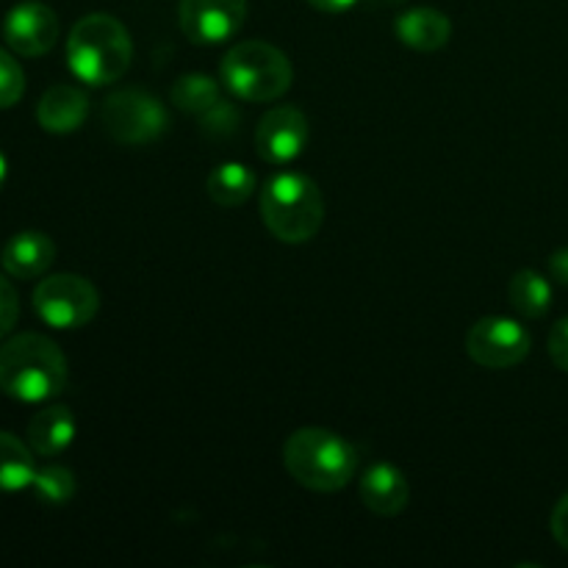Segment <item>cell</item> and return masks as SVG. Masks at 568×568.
Returning <instances> with one entry per match:
<instances>
[{
  "label": "cell",
  "instance_id": "1",
  "mask_svg": "<svg viewBox=\"0 0 568 568\" xmlns=\"http://www.w3.org/2000/svg\"><path fill=\"white\" fill-rule=\"evenodd\" d=\"M67 386V358L53 338L20 333L0 347V392L20 403H48Z\"/></svg>",
  "mask_w": 568,
  "mask_h": 568
},
{
  "label": "cell",
  "instance_id": "2",
  "mask_svg": "<svg viewBox=\"0 0 568 568\" xmlns=\"http://www.w3.org/2000/svg\"><path fill=\"white\" fill-rule=\"evenodd\" d=\"M283 466L308 491L336 494L355 477L358 453L338 433L325 427H300L283 444Z\"/></svg>",
  "mask_w": 568,
  "mask_h": 568
},
{
  "label": "cell",
  "instance_id": "3",
  "mask_svg": "<svg viewBox=\"0 0 568 568\" xmlns=\"http://www.w3.org/2000/svg\"><path fill=\"white\" fill-rule=\"evenodd\" d=\"M133 61V42L116 17L94 11L81 17L67 37V64L89 87L120 81Z\"/></svg>",
  "mask_w": 568,
  "mask_h": 568
},
{
  "label": "cell",
  "instance_id": "4",
  "mask_svg": "<svg viewBox=\"0 0 568 568\" xmlns=\"http://www.w3.org/2000/svg\"><path fill=\"white\" fill-rule=\"evenodd\" d=\"M261 220L277 242H311L325 222V197L314 178L292 170L277 172L261 192Z\"/></svg>",
  "mask_w": 568,
  "mask_h": 568
},
{
  "label": "cell",
  "instance_id": "5",
  "mask_svg": "<svg viewBox=\"0 0 568 568\" xmlns=\"http://www.w3.org/2000/svg\"><path fill=\"white\" fill-rule=\"evenodd\" d=\"M220 78L239 100L272 103L288 92L294 81V67L275 44L264 39H244L225 53Z\"/></svg>",
  "mask_w": 568,
  "mask_h": 568
},
{
  "label": "cell",
  "instance_id": "6",
  "mask_svg": "<svg viewBox=\"0 0 568 568\" xmlns=\"http://www.w3.org/2000/svg\"><path fill=\"white\" fill-rule=\"evenodd\" d=\"M33 308L44 325L55 331H78L100 311V294L92 281L72 272L50 275L33 288Z\"/></svg>",
  "mask_w": 568,
  "mask_h": 568
},
{
  "label": "cell",
  "instance_id": "7",
  "mask_svg": "<svg viewBox=\"0 0 568 568\" xmlns=\"http://www.w3.org/2000/svg\"><path fill=\"white\" fill-rule=\"evenodd\" d=\"M100 116L105 133L120 144H150L170 125L161 100L144 89H120L109 94Z\"/></svg>",
  "mask_w": 568,
  "mask_h": 568
},
{
  "label": "cell",
  "instance_id": "8",
  "mask_svg": "<svg viewBox=\"0 0 568 568\" xmlns=\"http://www.w3.org/2000/svg\"><path fill=\"white\" fill-rule=\"evenodd\" d=\"M532 336L508 316H483L466 333V353L486 369H510L530 355Z\"/></svg>",
  "mask_w": 568,
  "mask_h": 568
},
{
  "label": "cell",
  "instance_id": "9",
  "mask_svg": "<svg viewBox=\"0 0 568 568\" xmlns=\"http://www.w3.org/2000/svg\"><path fill=\"white\" fill-rule=\"evenodd\" d=\"M247 17V0H181L178 20L194 44H220L236 37Z\"/></svg>",
  "mask_w": 568,
  "mask_h": 568
},
{
  "label": "cell",
  "instance_id": "10",
  "mask_svg": "<svg viewBox=\"0 0 568 568\" xmlns=\"http://www.w3.org/2000/svg\"><path fill=\"white\" fill-rule=\"evenodd\" d=\"M311 136L308 116L294 105H275L255 128V150L266 164H292L300 159Z\"/></svg>",
  "mask_w": 568,
  "mask_h": 568
},
{
  "label": "cell",
  "instance_id": "11",
  "mask_svg": "<svg viewBox=\"0 0 568 568\" xmlns=\"http://www.w3.org/2000/svg\"><path fill=\"white\" fill-rule=\"evenodd\" d=\"M3 39L17 55L37 59L50 53L59 42V17L39 0L17 3L3 20Z\"/></svg>",
  "mask_w": 568,
  "mask_h": 568
},
{
  "label": "cell",
  "instance_id": "12",
  "mask_svg": "<svg viewBox=\"0 0 568 568\" xmlns=\"http://www.w3.org/2000/svg\"><path fill=\"white\" fill-rule=\"evenodd\" d=\"M361 499H364L366 508L377 516H399L405 508H408L410 499V486L408 477L403 475V469H397L394 464H381L369 466L361 480Z\"/></svg>",
  "mask_w": 568,
  "mask_h": 568
},
{
  "label": "cell",
  "instance_id": "13",
  "mask_svg": "<svg viewBox=\"0 0 568 568\" xmlns=\"http://www.w3.org/2000/svg\"><path fill=\"white\" fill-rule=\"evenodd\" d=\"M3 270L17 281H33L44 275L55 261V244L42 231H22L3 247Z\"/></svg>",
  "mask_w": 568,
  "mask_h": 568
},
{
  "label": "cell",
  "instance_id": "14",
  "mask_svg": "<svg viewBox=\"0 0 568 568\" xmlns=\"http://www.w3.org/2000/svg\"><path fill=\"white\" fill-rule=\"evenodd\" d=\"M89 114V98L83 89L72 87V83H55L42 94L37 105L39 125L48 133H64L78 131Z\"/></svg>",
  "mask_w": 568,
  "mask_h": 568
},
{
  "label": "cell",
  "instance_id": "15",
  "mask_svg": "<svg viewBox=\"0 0 568 568\" xmlns=\"http://www.w3.org/2000/svg\"><path fill=\"white\" fill-rule=\"evenodd\" d=\"M394 33L403 44L419 53H436L453 37V22L447 14L430 6H419V9H408L394 20Z\"/></svg>",
  "mask_w": 568,
  "mask_h": 568
},
{
  "label": "cell",
  "instance_id": "16",
  "mask_svg": "<svg viewBox=\"0 0 568 568\" xmlns=\"http://www.w3.org/2000/svg\"><path fill=\"white\" fill-rule=\"evenodd\" d=\"M75 430L78 425L72 410L67 405H50V408L33 414L31 422H28V444L42 458H55V455L70 447Z\"/></svg>",
  "mask_w": 568,
  "mask_h": 568
},
{
  "label": "cell",
  "instance_id": "17",
  "mask_svg": "<svg viewBox=\"0 0 568 568\" xmlns=\"http://www.w3.org/2000/svg\"><path fill=\"white\" fill-rule=\"evenodd\" d=\"M255 186H258V178L250 170L247 164H239V161H227L211 170L205 189H209V197L214 200L222 209H236V205L247 203L253 197Z\"/></svg>",
  "mask_w": 568,
  "mask_h": 568
},
{
  "label": "cell",
  "instance_id": "18",
  "mask_svg": "<svg viewBox=\"0 0 568 568\" xmlns=\"http://www.w3.org/2000/svg\"><path fill=\"white\" fill-rule=\"evenodd\" d=\"M31 453V444L0 430V491L31 488L33 477H37V464H33Z\"/></svg>",
  "mask_w": 568,
  "mask_h": 568
},
{
  "label": "cell",
  "instance_id": "19",
  "mask_svg": "<svg viewBox=\"0 0 568 568\" xmlns=\"http://www.w3.org/2000/svg\"><path fill=\"white\" fill-rule=\"evenodd\" d=\"M510 305L527 320H541L552 305V286L536 270H519L508 283Z\"/></svg>",
  "mask_w": 568,
  "mask_h": 568
},
{
  "label": "cell",
  "instance_id": "20",
  "mask_svg": "<svg viewBox=\"0 0 568 568\" xmlns=\"http://www.w3.org/2000/svg\"><path fill=\"white\" fill-rule=\"evenodd\" d=\"M172 103L178 105L186 114H205L214 103H220V83L214 81L205 72H189V75H181L175 81L170 92Z\"/></svg>",
  "mask_w": 568,
  "mask_h": 568
},
{
  "label": "cell",
  "instance_id": "21",
  "mask_svg": "<svg viewBox=\"0 0 568 568\" xmlns=\"http://www.w3.org/2000/svg\"><path fill=\"white\" fill-rule=\"evenodd\" d=\"M37 499H42L44 505H67L72 497H75V475H72L67 466L50 464L37 469V477L31 483Z\"/></svg>",
  "mask_w": 568,
  "mask_h": 568
},
{
  "label": "cell",
  "instance_id": "22",
  "mask_svg": "<svg viewBox=\"0 0 568 568\" xmlns=\"http://www.w3.org/2000/svg\"><path fill=\"white\" fill-rule=\"evenodd\" d=\"M26 94V72L0 48V109H11Z\"/></svg>",
  "mask_w": 568,
  "mask_h": 568
},
{
  "label": "cell",
  "instance_id": "23",
  "mask_svg": "<svg viewBox=\"0 0 568 568\" xmlns=\"http://www.w3.org/2000/svg\"><path fill=\"white\" fill-rule=\"evenodd\" d=\"M200 116H203V125L200 128H203L205 136L211 139L231 136V133L236 131L239 120H242V114H239V109L231 103V100H220V103H214L205 114Z\"/></svg>",
  "mask_w": 568,
  "mask_h": 568
},
{
  "label": "cell",
  "instance_id": "24",
  "mask_svg": "<svg viewBox=\"0 0 568 568\" xmlns=\"http://www.w3.org/2000/svg\"><path fill=\"white\" fill-rule=\"evenodd\" d=\"M17 320H20V297L17 288L0 275V342L14 331Z\"/></svg>",
  "mask_w": 568,
  "mask_h": 568
},
{
  "label": "cell",
  "instance_id": "25",
  "mask_svg": "<svg viewBox=\"0 0 568 568\" xmlns=\"http://www.w3.org/2000/svg\"><path fill=\"white\" fill-rule=\"evenodd\" d=\"M549 358L560 372H568V316L555 322L552 333H549Z\"/></svg>",
  "mask_w": 568,
  "mask_h": 568
},
{
  "label": "cell",
  "instance_id": "26",
  "mask_svg": "<svg viewBox=\"0 0 568 568\" xmlns=\"http://www.w3.org/2000/svg\"><path fill=\"white\" fill-rule=\"evenodd\" d=\"M549 527H552L555 541H558L560 547H564L568 552V491L558 499V505H555L552 519H549Z\"/></svg>",
  "mask_w": 568,
  "mask_h": 568
},
{
  "label": "cell",
  "instance_id": "27",
  "mask_svg": "<svg viewBox=\"0 0 568 568\" xmlns=\"http://www.w3.org/2000/svg\"><path fill=\"white\" fill-rule=\"evenodd\" d=\"M549 270H552L555 281H560L564 286H568V247L552 253V258H549Z\"/></svg>",
  "mask_w": 568,
  "mask_h": 568
},
{
  "label": "cell",
  "instance_id": "28",
  "mask_svg": "<svg viewBox=\"0 0 568 568\" xmlns=\"http://www.w3.org/2000/svg\"><path fill=\"white\" fill-rule=\"evenodd\" d=\"M316 11H325V14H344V11L353 9L358 0H308Z\"/></svg>",
  "mask_w": 568,
  "mask_h": 568
},
{
  "label": "cell",
  "instance_id": "29",
  "mask_svg": "<svg viewBox=\"0 0 568 568\" xmlns=\"http://www.w3.org/2000/svg\"><path fill=\"white\" fill-rule=\"evenodd\" d=\"M6 178H9V161H6V155L0 153V189H3Z\"/></svg>",
  "mask_w": 568,
  "mask_h": 568
}]
</instances>
